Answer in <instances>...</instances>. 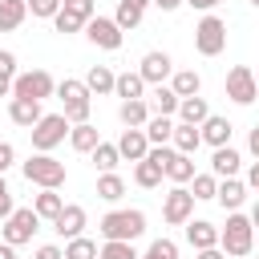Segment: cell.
Masks as SVG:
<instances>
[{"label": "cell", "mask_w": 259, "mask_h": 259, "mask_svg": "<svg viewBox=\"0 0 259 259\" xmlns=\"http://www.w3.org/2000/svg\"><path fill=\"white\" fill-rule=\"evenodd\" d=\"M214 202H219L223 210H239V206L247 202V182H239V178H219Z\"/></svg>", "instance_id": "ffe728a7"}, {"label": "cell", "mask_w": 259, "mask_h": 259, "mask_svg": "<svg viewBox=\"0 0 259 259\" xmlns=\"http://www.w3.org/2000/svg\"><path fill=\"white\" fill-rule=\"evenodd\" d=\"M12 162H16V150H12L8 142H0V174H4V170H8Z\"/></svg>", "instance_id": "bcb514c9"}, {"label": "cell", "mask_w": 259, "mask_h": 259, "mask_svg": "<svg viewBox=\"0 0 259 259\" xmlns=\"http://www.w3.org/2000/svg\"><path fill=\"white\" fill-rule=\"evenodd\" d=\"M150 4H158V8H162V12H174V8H182V4H186V0H150Z\"/></svg>", "instance_id": "816d5d0a"}, {"label": "cell", "mask_w": 259, "mask_h": 259, "mask_svg": "<svg viewBox=\"0 0 259 259\" xmlns=\"http://www.w3.org/2000/svg\"><path fill=\"white\" fill-rule=\"evenodd\" d=\"M186 4H190V8H198V12H214L223 0H186Z\"/></svg>", "instance_id": "c3c4849f"}, {"label": "cell", "mask_w": 259, "mask_h": 259, "mask_svg": "<svg viewBox=\"0 0 259 259\" xmlns=\"http://www.w3.org/2000/svg\"><path fill=\"white\" fill-rule=\"evenodd\" d=\"M40 101H32V97H8V121L12 125H24V130H32L36 121H40Z\"/></svg>", "instance_id": "5bb4252c"}, {"label": "cell", "mask_w": 259, "mask_h": 259, "mask_svg": "<svg viewBox=\"0 0 259 259\" xmlns=\"http://www.w3.org/2000/svg\"><path fill=\"white\" fill-rule=\"evenodd\" d=\"M146 4H150V0H117V12H113V24H117L121 32H130V28H138V24H142V16H146Z\"/></svg>", "instance_id": "603a6c76"}, {"label": "cell", "mask_w": 259, "mask_h": 259, "mask_svg": "<svg viewBox=\"0 0 259 259\" xmlns=\"http://www.w3.org/2000/svg\"><path fill=\"white\" fill-rule=\"evenodd\" d=\"M227 97H231L235 105H251V101L259 97V81H255V69H251V65H235V69L227 73Z\"/></svg>", "instance_id": "8fae6325"}, {"label": "cell", "mask_w": 259, "mask_h": 259, "mask_svg": "<svg viewBox=\"0 0 259 259\" xmlns=\"http://www.w3.org/2000/svg\"><path fill=\"white\" fill-rule=\"evenodd\" d=\"M12 210H16V206H12V190L4 186V190H0V223H4V219H8Z\"/></svg>", "instance_id": "f6af8a7d"}, {"label": "cell", "mask_w": 259, "mask_h": 259, "mask_svg": "<svg viewBox=\"0 0 259 259\" xmlns=\"http://www.w3.org/2000/svg\"><path fill=\"white\" fill-rule=\"evenodd\" d=\"M40 231V214L32 210V206H16L8 219H4V227H0V239L4 243H12V247H20V243H32V235Z\"/></svg>", "instance_id": "52a82bcc"}, {"label": "cell", "mask_w": 259, "mask_h": 259, "mask_svg": "<svg viewBox=\"0 0 259 259\" xmlns=\"http://www.w3.org/2000/svg\"><path fill=\"white\" fill-rule=\"evenodd\" d=\"M198 134H202V142L214 150V146H231V134H235V125L227 121V117H219V113H210L202 125H198Z\"/></svg>", "instance_id": "ac0fdd59"}, {"label": "cell", "mask_w": 259, "mask_h": 259, "mask_svg": "<svg viewBox=\"0 0 259 259\" xmlns=\"http://www.w3.org/2000/svg\"><path fill=\"white\" fill-rule=\"evenodd\" d=\"M162 219L170 227H182L186 219H194V194H190V186H170L162 194Z\"/></svg>", "instance_id": "30bf717a"}, {"label": "cell", "mask_w": 259, "mask_h": 259, "mask_svg": "<svg viewBox=\"0 0 259 259\" xmlns=\"http://www.w3.org/2000/svg\"><path fill=\"white\" fill-rule=\"evenodd\" d=\"M170 89H174L178 97H194V93H202V77H198L194 69H174V73H170Z\"/></svg>", "instance_id": "83f0119b"}, {"label": "cell", "mask_w": 259, "mask_h": 259, "mask_svg": "<svg viewBox=\"0 0 259 259\" xmlns=\"http://www.w3.org/2000/svg\"><path fill=\"white\" fill-rule=\"evenodd\" d=\"M194 49L202 57H219L227 49V20L214 12H202V20L194 24Z\"/></svg>", "instance_id": "5b68a950"}, {"label": "cell", "mask_w": 259, "mask_h": 259, "mask_svg": "<svg viewBox=\"0 0 259 259\" xmlns=\"http://www.w3.org/2000/svg\"><path fill=\"white\" fill-rule=\"evenodd\" d=\"M24 16H28V4H24V0H0V32L20 28Z\"/></svg>", "instance_id": "1f68e13d"}, {"label": "cell", "mask_w": 259, "mask_h": 259, "mask_svg": "<svg viewBox=\"0 0 259 259\" xmlns=\"http://www.w3.org/2000/svg\"><path fill=\"white\" fill-rule=\"evenodd\" d=\"M117 121H121L125 130H142V125L150 121V101H146V97L121 101V105H117Z\"/></svg>", "instance_id": "e0dca14e"}, {"label": "cell", "mask_w": 259, "mask_h": 259, "mask_svg": "<svg viewBox=\"0 0 259 259\" xmlns=\"http://www.w3.org/2000/svg\"><path fill=\"white\" fill-rule=\"evenodd\" d=\"M121 194H125V178H121L117 170L97 174V198H101V202H121Z\"/></svg>", "instance_id": "484cf974"}, {"label": "cell", "mask_w": 259, "mask_h": 259, "mask_svg": "<svg viewBox=\"0 0 259 259\" xmlns=\"http://www.w3.org/2000/svg\"><path fill=\"white\" fill-rule=\"evenodd\" d=\"M0 259H16V247H12V243H4V239H0Z\"/></svg>", "instance_id": "f5cc1de1"}, {"label": "cell", "mask_w": 259, "mask_h": 259, "mask_svg": "<svg viewBox=\"0 0 259 259\" xmlns=\"http://www.w3.org/2000/svg\"><path fill=\"white\" fill-rule=\"evenodd\" d=\"M214 190H219V178H214V174H194V178H190V194H194V202H210Z\"/></svg>", "instance_id": "d590c367"}, {"label": "cell", "mask_w": 259, "mask_h": 259, "mask_svg": "<svg viewBox=\"0 0 259 259\" xmlns=\"http://www.w3.org/2000/svg\"><path fill=\"white\" fill-rule=\"evenodd\" d=\"M61 206H65V198H61L57 190H40V194L32 198V210L40 214V223H53V219L61 214Z\"/></svg>", "instance_id": "836d02e7"}, {"label": "cell", "mask_w": 259, "mask_h": 259, "mask_svg": "<svg viewBox=\"0 0 259 259\" xmlns=\"http://www.w3.org/2000/svg\"><path fill=\"white\" fill-rule=\"evenodd\" d=\"M255 81H259V69H255Z\"/></svg>", "instance_id": "680465c9"}, {"label": "cell", "mask_w": 259, "mask_h": 259, "mask_svg": "<svg viewBox=\"0 0 259 259\" xmlns=\"http://www.w3.org/2000/svg\"><path fill=\"white\" fill-rule=\"evenodd\" d=\"M251 4H255V8H259V0H251Z\"/></svg>", "instance_id": "6f0895ef"}, {"label": "cell", "mask_w": 259, "mask_h": 259, "mask_svg": "<svg viewBox=\"0 0 259 259\" xmlns=\"http://www.w3.org/2000/svg\"><path fill=\"white\" fill-rule=\"evenodd\" d=\"M61 8H65V12H73L77 20H89V16H97V0H61Z\"/></svg>", "instance_id": "60d3db41"}, {"label": "cell", "mask_w": 259, "mask_h": 259, "mask_svg": "<svg viewBox=\"0 0 259 259\" xmlns=\"http://www.w3.org/2000/svg\"><path fill=\"white\" fill-rule=\"evenodd\" d=\"M32 259H65V247H57V243H45V247H36V255Z\"/></svg>", "instance_id": "ee69618b"}, {"label": "cell", "mask_w": 259, "mask_h": 259, "mask_svg": "<svg viewBox=\"0 0 259 259\" xmlns=\"http://www.w3.org/2000/svg\"><path fill=\"white\" fill-rule=\"evenodd\" d=\"M219 247L231 255V259H243L255 251V227L243 210H227V223L219 227Z\"/></svg>", "instance_id": "6da1fadb"}, {"label": "cell", "mask_w": 259, "mask_h": 259, "mask_svg": "<svg viewBox=\"0 0 259 259\" xmlns=\"http://www.w3.org/2000/svg\"><path fill=\"white\" fill-rule=\"evenodd\" d=\"M24 4H28V12L40 16V20H53V16L61 12V0H24Z\"/></svg>", "instance_id": "b9f144b4"}, {"label": "cell", "mask_w": 259, "mask_h": 259, "mask_svg": "<svg viewBox=\"0 0 259 259\" xmlns=\"http://www.w3.org/2000/svg\"><path fill=\"white\" fill-rule=\"evenodd\" d=\"M239 166H243V154L235 146H214V154H210V174L214 178H235Z\"/></svg>", "instance_id": "9a60e30c"}, {"label": "cell", "mask_w": 259, "mask_h": 259, "mask_svg": "<svg viewBox=\"0 0 259 259\" xmlns=\"http://www.w3.org/2000/svg\"><path fill=\"white\" fill-rule=\"evenodd\" d=\"M97 231H101V239H121V243H134V239H142V235H146V210H138V206L109 210V214H101Z\"/></svg>", "instance_id": "7a4b0ae2"}, {"label": "cell", "mask_w": 259, "mask_h": 259, "mask_svg": "<svg viewBox=\"0 0 259 259\" xmlns=\"http://www.w3.org/2000/svg\"><path fill=\"white\" fill-rule=\"evenodd\" d=\"M150 146H170V134H174V117H162V113H150V121L142 125Z\"/></svg>", "instance_id": "f546056e"}, {"label": "cell", "mask_w": 259, "mask_h": 259, "mask_svg": "<svg viewBox=\"0 0 259 259\" xmlns=\"http://www.w3.org/2000/svg\"><path fill=\"white\" fill-rule=\"evenodd\" d=\"M57 93V77L49 69H28V73H16L12 77V97H32V101H45Z\"/></svg>", "instance_id": "ba28073f"}, {"label": "cell", "mask_w": 259, "mask_h": 259, "mask_svg": "<svg viewBox=\"0 0 259 259\" xmlns=\"http://www.w3.org/2000/svg\"><path fill=\"white\" fill-rule=\"evenodd\" d=\"M81 32L89 36V45H97V49H105V53H117L121 40H125V32L113 24V16H89Z\"/></svg>", "instance_id": "9c48e42d"}, {"label": "cell", "mask_w": 259, "mask_h": 259, "mask_svg": "<svg viewBox=\"0 0 259 259\" xmlns=\"http://www.w3.org/2000/svg\"><path fill=\"white\" fill-rule=\"evenodd\" d=\"M0 77H16V53L0 49Z\"/></svg>", "instance_id": "7bdbcfd3"}, {"label": "cell", "mask_w": 259, "mask_h": 259, "mask_svg": "<svg viewBox=\"0 0 259 259\" xmlns=\"http://www.w3.org/2000/svg\"><path fill=\"white\" fill-rule=\"evenodd\" d=\"M138 259H178V243L174 239H154L146 247V255H138Z\"/></svg>", "instance_id": "f35d334b"}, {"label": "cell", "mask_w": 259, "mask_h": 259, "mask_svg": "<svg viewBox=\"0 0 259 259\" xmlns=\"http://www.w3.org/2000/svg\"><path fill=\"white\" fill-rule=\"evenodd\" d=\"M146 89H150V85L142 81V73H138V69H134V73L125 69V73H117V77H113V93H117L121 101H130V97H146Z\"/></svg>", "instance_id": "cb8c5ba5"}, {"label": "cell", "mask_w": 259, "mask_h": 259, "mask_svg": "<svg viewBox=\"0 0 259 259\" xmlns=\"http://www.w3.org/2000/svg\"><path fill=\"white\" fill-rule=\"evenodd\" d=\"M247 219H251V227H255V231H259V202H255V206H251V214H247Z\"/></svg>", "instance_id": "11a10c76"}, {"label": "cell", "mask_w": 259, "mask_h": 259, "mask_svg": "<svg viewBox=\"0 0 259 259\" xmlns=\"http://www.w3.org/2000/svg\"><path fill=\"white\" fill-rule=\"evenodd\" d=\"M97 259H138L134 243H121V239H105L97 247Z\"/></svg>", "instance_id": "74e56055"}, {"label": "cell", "mask_w": 259, "mask_h": 259, "mask_svg": "<svg viewBox=\"0 0 259 259\" xmlns=\"http://www.w3.org/2000/svg\"><path fill=\"white\" fill-rule=\"evenodd\" d=\"M247 190H259V158H255L251 170H247Z\"/></svg>", "instance_id": "681fc988"}, {"label": "cell", "mask_w": 259, "mask_h": 259, "mask_svg": "<svg viewBox=\"0 0 259 259\" xmlns=\"http://www.w3.org/2000/svg\"><path fill=\"white\" fill-rule=\"evenodd\" d=\"M89 154H93V166H97V174H105V170H117V162H121V154H117V146H113V142H97Z\"/></svg>", "instance_id": "e575fe53"}, {"label": "cell", "mask_w": 259, "mask_h": 259, "mask_svg": "<svg viewBox=\"0 0 259 259\" xmlns=\"http://www.w3.org/2000/svg\"><path fill=\"white\" fill-rule=\"evenodd\" d=\"M113 146H117V154H121V158L142 162V158H146V150H150V138H146V130H121V138H117Z\"/></svg>", "instance_id": "d6986e66"}, {"label": "cell", "mask_w": 259, "mask_h": 259, "mask_svg": "<svg viewBox=\"0 0 259 259\" xmlns=\"http://www.w3.org/2000/svg\"><path fill=\"white\" fill-rule=\"evenodd\" d=\"M178 121H186V125H202L206 117H210V105H206V97H178Z\"/></svg>", "instance_id": "44dd1931"}, {"label": "cell", "mask_w": 259, "mask_h": 259, "mask_svg": "<svg viewBox=\"0 0 259 259\" xmlns=\"http://www.w3.org/2000/svg\"><path fill=\"white\" fill-rule=\"evenodd\" d=\"M65 259H97V243L77 235V239H65Z\"/></svg>", "instance_id": "8d00e7d4"}, {"label": "cell", "mask_w": 259, "mask_h": 259, "mask_svg": "<svg viewBox=\"0 0 259 259\" xmlns=\"http://www.w3.org/2000/svg\"><path fill=\"white\" fill-rule=\"evenodd\" d=\"M57 97H61V113L69 117V125H77V121H89L93 93L85 89V81H77V77H65V81H57Z\"/></svg>", "instance_id": "277c9868"}, {"label": "cell", "mask_w": 259, "mask_h": 259, "mask_svg": "<svg viewBox=\"0 0 259 259\" xmlns=\"http://www.w3.org/2000/svg\"><path fill=\"white\" fill-rule=\"evenodd\" d=\"M0 97H12V77H0Z\"/></svg>", "instance_id": "db71d44e"}, {"label": "cell", "mask_w": 259, "mask_h": 259, "mask_svg": "<svg viewBox=\"0 0 259 259\" xmlns=\"http://www.w3.org/2000/svg\"><path fill=\"white\" fill-rule=\"evenodd\" d=\"M247 150H251V154H255V158H259V125H255V130H251V134H247Z\"/></svg>", "instance_id": "f907efd6"}, {"label": "cell", "mask_w": 259, "mask_h": 259, "mask_svg": "<svg viewBox=\"0 0 259 259\" xmlns=\"http://www.w3.org/2000/svg\"><path fill=\"white\" fill-rule=\"evenodd\" d=\"M166 178H170L174 186H186V182L194 178V158H190V154H178V150H174V158L166 162Z\"/></svg>", "instance_id": "4dcf8cb0"}, {"label": "cell", "mask_w": 259, "mask_h": 259, "mask_svg": "<svg viewBox=\"0 0 259 259\" xmlns=\"http://www.w3.org/2000/svg\"><path fill=\"white\" fill-rule=\"evenodd\" d=\"M4 186H8V182H4V174H0V190H4Z\"/></svg>", "instance_id": "9f6ffc18"}, {"label": "cell", "mask_w": 259, "mask_h": 259, "mask_svg": "<svg viewBox=\"0 0 259 259\" xmlns=\"http://www.w3.org/2000/svg\"><path fill=\"white\" fill-rule=\"evenodd\" d=\"M85 206H77V202H65L61 206V214L53 219V231L61 235V239H77V235H85Z\"/></svg>", "instance_id": "4fadbf2b"}, {"label": "cell", "mask_w": 259, "mask_h": 259, "mask_svg": "<svg viewBox=\"0 0 259 259\" xmlns=\"http://www.w3.org/2000/svg\"><path fill=\"white\" fill-rule=\"evenodd\" d=\"M97 142H101V134H97L93 121H77V125H69V146H73L77 154H89Z\"/></svg>", "instance_id": "d4e9b609"}, {"label": "cell", "mask_w": 259, "mask_h": 259, "mask_svg": "<svg viewBox=\"0 0 259 259\" xmlns=\"http://www.w3.org/2000/svg\"><path fill=\"white\" fill-rule=\"evenodd\" d=\"M20 170H24V178H28L32 186H40V190H61L65 178H69L65 162H57L53 154H40V150H36L28 162H20Z\"/></svg>", "instance_id": "3957f363"}, {"label": "cell", "mask_w": 259, "mask_h": 259, "mask_svg": "<svg viewBox=\"0 0 259 259\" xmlns=\"http://www.w3.org/2000/svg\"><path fill=\"white\" fill-rule=\"evenodd\" d=\"M162 166L158 162H150V158H142V162H134V182L142 186V190H154V186H162Z\"/></svg>", "instance_id": "d6a6232c"}, {"label": "cell", "mask_w": 259, "mask_h": 259, "mask_svg": "<svg viewBox=\"0 0 259 259\" xmlns=\"http://www.w3.org/2000/svg\"><path fill=\"white\" fill-rule=\"evenodd\" d=\"M182 227H186V243H190L194 251L219 247V227H214V223H206V219H186Z\"/></svg>", "instance_id": "2e32d148"}, {"label": "cell", "mask_w": 259, "mask_h": 259, "mask_svg": "<svg viewBox=\"0 0 259 259\" xmlns=\"http://www.w3.org/2000/svg\"><path fill=\"white\" fill-rule=\"evenodd\" d=\"M255 259H259V255H255Z\"/></svg>", "instance_id": "91938a15"}, {"label": "cell", "mask_w": 259, "mask_h": 259, "mask_svg": "<svg viewBox=\"0 0 259 259\" xmlns=\"http://www.w3.org/2000/svg\"><path fill=\"white\" fill-rule=\"evenodd\" d=\"M194 259H227V251H223V247H202Z\"/></svg>", "instance_id": "7dc6e473"}, {"label": "cell", "mask_w": 259, "mask_h": 259, "mask_svg": "<svg viewBox=\"0 0 259 259\" xmlns=\"http://www.w3.org/2000/svg\"><path fill=\"white\" fill-rule=\"evenodd\" d=\"M146 101H150V113H162V117H174V109H178V93L170 85H154V93Z\"/></svg>", "instance_id": "f1b7e54d"}, {"label": "cell", "mask_w": 259, "mask_h": 259, "mask_svg": "<svg viewBox=\"0 0 259 259\" xmlns=\"http://www.w3.org/2000/svg\"><path fill=\"white\" fill-rule=\"evenodd\" d=\"M170 146L178 150V154H198V146H202V134H198V125H186V121H174V134H170Z\"/></svg>", "instance_id": "7402d4cb"}, {"label": "cell", "mask_w": 259, "mask_h": 259, "mask_svg": "<svg viewBox=\"0 0 259 259\" xmlns=\"http://www.w3.org/2000/svg\"><path fill=\"white\" fill-rule=\"evenodd\" d=\"M28 134H32V150L53 154V150L69 138V117H65V113H40V121H36Z\"/></svg>", "instance_id": "8992f818"}, {"label": "cell", "mask_w": 259, "mask_h": 259, "mask_svg": "<svg viewBox=\"0 0 259 259\" xmlns=\"http://www.w3.org/2000/svg\"><path fill=\"white\" fill-rule=\"evenodd\" d=\"M138 73H142V81H146V85H166V81H170V73H174V61H170V53L150 49V53L142 57Z\"/></svg>", "instance_id": "7c38bea8"}, {"label": "cell", "mask_w": 259, "mask_h": 259, "mask_svg": "<svg viewBox=\"0 0 259 259\" xmlns=\"http://www.w3.org/2000/svg\"><path fill=\"white\" fill-rule=\"evenodd\" d=\"M53 28H57V32H65V36H73V32H81V28H85V20H77L73 12H65V8H61V12L53 16Z\"/></svg>", "instance_id": "ab89813d"}, {"label": "cell", "mask_w": 259, "mask_h": 259, "mask_svg": "<svg viewBox=\"0 0 259 259\" xmlns=\"http://www.w3.org/2000/svg\"><path fill=\"white\" fill-rule=\"evenodd\" d=\"M113 77H117V73H113L109 65H93V69L85 73V89H89L93 97H101V93H113Z\"/></svg>", "instance_id": "4316f807"}]
</instances>
